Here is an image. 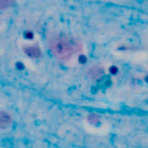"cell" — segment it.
<instances>
[{"mask_svg": "<svg viewBox=\"0 0 148 148\" xmlns=\"http://www.w3.org/2000/svg\"><path fill=\"white\" fill-rule=\"evenodd\" d=\"M13 0H1V8L4 7H8L9 6L12 4Z\"/></svg>", "mask_w": 148, "mask_h": 148, "instance_id": "obj_2", "label": "cell"}, {"mask_svg": "<svg viewBox=\"0 0 148 148\" xmlns=\"http://www.w3.org/2000/svg\"><path fill=\"white\" fill-rule=\"evenodd\" d=\"M50 48L56 57L66 60L71 59L80 50V44L70 36L60 35L51 40Z\"/></svg>", "mask_w": 148, "mask_h": 148, "instance_id": "obj_1", "label": "cell"}]
</instances>
